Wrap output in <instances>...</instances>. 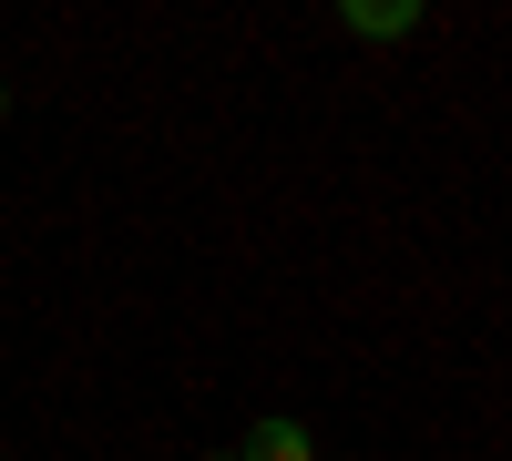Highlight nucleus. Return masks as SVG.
Wrapping results in <instances>:
<instances>
[{
    "label": "nucleus",
    "mask_w": 512,
    "mask_h": 461,
    "mask_svg": "<svg viewBox=\"0 0 512 461\" xmlns=\"http://www.w3.org/2000/svg\"><path fill=\"white\" fill-rule=\"evenodd\" d=\"M338 21H349V31H369V41H400V31H420V0H349Z\"/></svg>",
    "instance_id": "1"
},
{
    "label": "nucleus",
    "mask_w": 512,
    "mask_h": 461,
    "mask_svg": "<svg viewBox=\"0 0 512 461\" xmlns=\"http://www.w3.org/2000/svg\"><path fill=\"white\" fill-rule=\"evenodd\" d=\"M236 461H318V451H308V431H297V421H256Z\"/></svg>",
    "instance_id": "2"
},
{
    "label": "nucleus",
    "mask_w": 512,
    "mask_h": 461,
    "mask_svg": "<svg viewBox=\"0 0 512 461\" xmlns=\"http://www.w3.org/2000/svg\"><path fill=\"white\" fill-rule=\"evenodd\" d=\"M0 113H11V93H0Z\"/></svg>",
    "instance_id": "3"
},
{
    "label": "nucleus",
    "mask_w": 512,
    "mask_h": 461,
    "mask_svg": "<svg viewBox=\"0 0 512 461\" xmlns=\"http://www.w3.org/2000/svg\"><path fill=\"white\" fill-rule=\"evenodd\" d=\"M216 461H236V451H216Z\"/></svg>",
    "instance_id": "4"
}]
</instances>
